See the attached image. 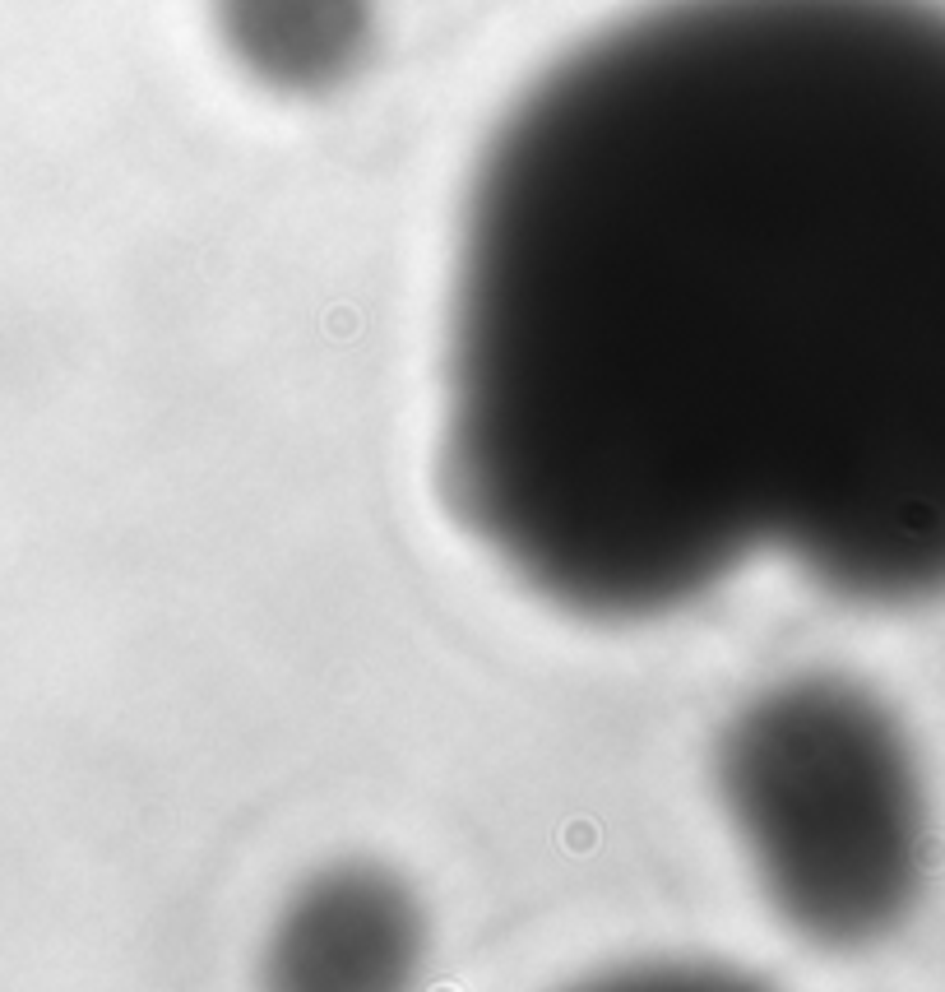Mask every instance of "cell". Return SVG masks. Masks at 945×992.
Instances as JSON below:
<instances>
[{"label": "cell", "instance_id": "obj_1", "mask_svg": "<svg viewBox=\"0 0 945 992\" xmlns=\"http://www.w3.org/2000/svg\"><path fill=\"white\" fill-rule=\"evenodd\" d=\"M441 459L584 617L760 552L945 598V0H654L547 65L473 172Z\"/></svg>", "mask_w": 945, "mask_h": 992}, {"label": "cell", "instance_id": "obj_2", "mask_svg": "<svg viewBox=\"0 0 945 992\" xmlns=\"http://www.w3.org/2000/svg\"><path fill=\"white\" fill-rule=\"evenodd\" d=\"M719 793L760 886L820 946L881 942L927 877L932 812L908 728L848 677H788L737 710Z\"/></svg>", "mask_w": 945, "mask_h": 992}, {"label": "cell", "instance_id": "obj_3", "mask_svg": "<svg viewBox=\"0 0 945 992\" xmlns=\"http://www.w3.org/2000/svg\"><path fill=\"white\" fill-rule=\"evenodd\" d=\"M422 946V923L399 881L371 867L315 877L274 937V974L306 988H371L404 979Z\"/></svg>", "mask_w": 945, "mask_h": 992}, {"label": "cell", "instance_id": "obj_4", "mask_svg": "<svg viewBox=\"0 0 945 992\" xmlns=\"http://www.w3.org/2000/svg\"><path fill=\"white\" fill-rule=\"evenodd\" d=\"M214 14L227 51L283 93L343 84L371 42L366 0H214Z\"/></svg>", "mask_w": 945, "mask_h": 992}]
</instances>
